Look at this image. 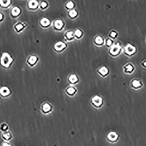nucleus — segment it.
I'll list each match as a JSON object with an SVG mask.
<instances>
[{
  "instance_id": "obj_5",
  "label": "nucleus",
  "mask_w": 146,
  "mask_h": 146,
  "mask_svg": "<svg viewBox=\"0 0 146 146\" xmlns=\"http://www.w3.org/2000/svg\"><path fill=\"white\" fill-rule=\"evenodd\" d=\"M65 44L62 42H59L55 45V48L57 51H60L65 48Z\"/></svg>"
},
{
  "instance_id": "obj_24",
  "label": "nucleus",
  "mask_w": 146,
  "mask_h": 146,
  "mask_svg": "<svg viewBox=\"0 0 146 146\" xmlns=\"http://www.w3.org/2000/svg\"><path fill=\"white\" fill-rule=\"evenodd\" d=\"M67 7L69 8H71L74 7V4L72 2H69L67 4Z\"/></svg>"
},
{
  "instance_id": "obj_27",
  "label": "nucleus",
  "mask_w": 146,
  "mask_h": 146,
  "mask_svg": "<svg viewBox=\"0 0 146 146\" xmlns=\"http://www.w3.org/2000/svg\"><path fill=\"white\" fill-rule=\"evenodd\" d=\"M127 70L128 71H129V72H130V71H131L133 70V67L130 65H129L128 66H127Z\"/></svg>"
},
{
  "instance_id": "obj_3",
  "label": "nucleus",
  "mask_w": 146,
  "mask_h": 146,
  "mask_svg": "<svg viewBox=\"0 0 146 146\" xmlns=\"http://www.w3.org/2000/svg\"><path fill=\"white\" fill-rule=\"evenodd\" d=\"M10 93V90L8 87H3L0 89V94L3 96L8 95Z\"/></svg>"
},
{
  "instance_id": "obj_14",
  "label": "nucleus",
  "mask_w": 146,
  "mask_h": 146,
  "mask_svg": "<svg viewBox=\"0 0 146 146\" xmlns=\"http://www.w3.org/2000/svg\"><path fill=\"white\" fill-rule=\"evenodd\" d=\"M51 106L47 103L45 104L42 107V110L44 112H49V111L51 110Z\"/></svg>"
},
{
  "instance_id": "obj_16",
  "label": "nucleus",
  "mask_w": 146,
  "mask_h": 146,
  "mask_svg": "<svg viewBox=\"0 0 146 146\" xmlns=\"http://www.w3.org/2000/svg\"><path fill=\"white\" fill-rule=\"evenodd\" d=\"M36 60H37V58L36 56H31L30 58H29V62L31 64H33L36 62Z\"/></svg>"
},
{
  "instance_id": "obj_6",
  "label": "nucleus",
  "mask_w": 146,
  "mask_h": 146,
  "mask_svg": "<svg viewBox=\"0 0 146 146\" xmlns=\"http://www.w3.org/2000/svg\"><path fill=\"white\" fill-rule=\"evenodd\" d=\"M108 137L109 138V140H110L111 141H115L118 138V135L115 133L111 132L108 135Z\"/></svg>"
},
{
  "instance_id": "obj_11",
  "label": "nucleus",
  "mask_w": 146,
  "mask_h": 146,
  "mask_svg": "<svg viewBox=\"0 0 146 146\" xmlns=\"http://www.w3.org/2000/svg\"><path fill=\"white\" fill-rule=\"evenodd\" d=\"M56 27L58 29H60L62 28L63 25V23L62 22V21L61 20H57L55 22Z\"/></svg>"
},
{
  "instance_id": "obj_1",
  "label": "nucleus",
  "mask_w": 146,
  "mask_h": 146,
  "mask_svg": "<svg viewBox=\"0 0 146 146\" xmlns=\"http://www.w3.org/2000/svg\"><path fill=\"white\" fill-rule=\"evenodd\" d=\"M12 59L8 53H4L1 58V63L6 67H8L12 61Z\"/></svg>"
},
{
  "instance_id": "obj_4",
  "label": "nucleus",
  "mask_w": 146,
  "mask_h": 146,
  "mask_svg": "<svg viewBox=\"0 0 146 146\" xmlns=\"http://www.w3.org/2000/svg\"><path fill=\"white\" fill-rule=\"evenodd\" d=\"M120 49V46H119L118 45H114L113 46H112V48L111 49V53L113 55H115L119 52Z\"/></svg>"
},
{
  "instance_id": "obj_2",
  "label": "nucleus",
  "mask_w": 146,
  "mask_h": 146,
  "mask_svg": "<svg viewBox=\"0 0 146 146\" xmlns=\"http://www.w3.org/2000/svg\"><path fill=\"white\" fill-rule=\"evenodd\" d=\"M92 102L96 106H99L102 103V99L99 96H95L93 98Z\"/></svg>"
},
{
  "instance_id": "obj_15",
  "label": "nucleus",
  "mask_w": 146,
  "mask_h": 146,
  "mask_svg": "<svg viewBox=\"0 0 146 146\" xmlns=\"http://www.w3.org/2000/svg\"><path fill=\"white\" fill-rule=\"evenodd\" d=\"M99 72H100L101 74L103 75H105L106 74H107L108 72V70L107 69V68H106L105 67H103L101 68L100 70H99Z\"/></svg>"
},
{
  "instance_id": "obj_17",
  "label": "nucleus",
  "mask_w": 146,
  "mask_h": 146,
  "mask_svg": "<svg viewBox=\"0 0 146 146\" xmlns=\"http://www.w3.org/2000/svg\"><path fill=\"white\" fill-rule=\"evenodd\" d=\"M69 79H70V81L71 82L74 83V82H75L78 80V78H77L76 76H75V75H72L70 76Z\"/></svg>"
},
{
  "instance_id": "obj_7",
  "label": "nucleus",
  "mask_w": 146,
  "mask_h": 146,
  "mask_svg": "<svg viewBox=\"0 0 146 146\" xmlns=\"http://www.w3.org/2000/svg\"><path fill=\"white\" fill-rule=\"evenodd\" d=\"M2 137L4 140H10L11 137V133L9 132H5L2 134Z\"/></svg>"
},
{
  "instance_id": "obj_33",
  "label": "nucleus",
  "mask_w": 146,
  "mask_h": 146,
  "mask_svg": "<svg viewBox=\"0 0 146 146\" xmlns=\"http://www.w3.org/2000/svg\"><path fill=\"white\" fill-rule=\"evenodd\" d=\"M144 65L145 66H146V62L144 63Z\"/></svg>"
},
{
  "instance_id": "obj_30",
  "label": "nucleus",
  "mask_w": 146,
  "mask_h": 146,
  "mask_svg": "<svg viewBox=\"0 0 146 146\" xmlns=\"http://www.w3.org/2000/svg\"><path fill=\"white\" fill-rule=\"evenodd\" d=\"M11 146V145L8 144V143H4L3 146Z\"/></svg>"
},
{
  "instance_id": "obj_25",
  "label": "nucleus",
  "mask_w": 146,
  "mask_h": 146,
  "mask_svg": "<svg viewBox=\"0 0 146 146\" xmlns=\"http://www.w3.org/2000/svg\"><path fill=\"white\" fill-rule=\"evenodd\" d=\"M67 36L68 38H71L73 37V33L72 32H68L67 33Z\"/></svg>"
},
{
  "instance_id": "obj_32",
  "label": "nucleus",
  "mask_w": 146,
  "mask_h": 146,
  "mask_svg": "<svg viewBox=\"0 0 146 146\" xmlns=\"http://www.w3.org/2000/svg\"><path fill=\"white\" fill-rule=\"evenodd\" d=\"M2 15L1 13H0V20L2 19Z\"/></svg>"
},
{
  "instance_id": "obj_23",
  "label": "nucleus",
  "mask_w": 146,
  "mask_h": 146,
  "mask_svg": "<svg viewBox=\"0 0 146 146\" xmlns=\"http://www.w3.org/2000/svg\"><path fill=\"white\" fill-rule=\"evenodd\" d=\"M75 91V89H74L73 88H70L67 90V92H68V93L70 94H74Z\"/></svg>"
},
{
  "instance_id": "obj_26",
  "label": "nucleus",
  "mask_w": 146,
  "mask_h": 146,
  "mask_svg": "<svg viewBox=\"0 0 146 146\" xmlns=\"http://www.w3.org/2000/svg\"><path fill=\"white\" fill-rule=\"evenodd\" d=\"M22 25H21V24H18V25H17L16 26V28L18 30H21V29L23 28Z\"/></svg>"
},
{
  "instance_id": "obj_13",
  "label": "nucleus",
  "mask_w": 146,
  "mask_h": 146,
  "mask_svg": "<svg viewBox=\"0 0 146 146\" xmlns=\"http://www.w3.org/2000/svg\"><path fill=\"white\" fill-rule=\"evenodd\" d=\"M11 1L9 0H7V1H3V0H1L0 1V4L2 6L6 7L8 6L10 4Z\"/></svg>"
},
{
  "instance_id": "obj_9",
  "label": "nucleus",
  "mask_w": 146,
  "mask_h": 146,
  "mask_svg": "<svg viewBox=\"0 0 146 146\" xmlns=\"http://www.w3.org/2000/svg\"><path fill=\"white\" fill-rule=\"evenodd\" d=\"M38 5V2L34 0L31 1L29 2V8H36L37 6Z\"/></svg>"
},
{
  "instance_id": "obj_8",
  "label": "nucleus",
  "mask_w": 146,
  "mask_h": 146,
  "mask_svg": "<svg viewBox=\"0 0 146 146\" xmlns=\"http://www.w3.org/2000/svg\"><path fill=\"white\" fill-rule=\"evenodd\" d=\"M126 52L129 54H131L135 51V48L132 46L128 45L126 48Z\"/></svg>"
},
{
  "instance_id": "obj_29",
  "label": "nucleus",
  "mask_w": 146,
  "mask_h": 146,
  "mask_svg": "<svg viewBox=\"0 0 146 146\" xmlns=\"http://www.w3.org/2000/svg\"><path fill=\"white\" fill-rule=\"evenodd\" d=\"M111 43H112V42H111V41L110 39H109V40L107 41V45H110Z\"/></svg>"
},
{
  "instance_id": "obj_28",
  "label": "nucleus",
  "mask_w": 146,
  "mask_h": 146,
  "mask_svg": "<svg viewBox=\"0 0 146 146\" xmlns=\"http://www.w3.org/2000/svg\"><path fill=\"white\" fill-rule=\"evenodd\" d=\"M41 5H42V8H44L45 7L47 6V4H46V3L43 2H42V3Z\"/></svg>"
},
{
  "instance_id": "obj_21",
  "label": "nucleus",
  "mask_w": 146,
  "mask_h": 146,
  "mask_svg": "<svg viewBox=\"0 0 146 146\" xmlns=\"http://www.w3.org/2000/svg\"><path fill=\"white\" fill-rule=\"evenodd\" d=\"M133 85L135 87H138L139 86H140V83L138 81L134 80L133 82Z\"/></svg>"
},
{
  "instance_id": "obj_31",
  "label": "nucleus",
  "mask_w": 146,
  "mask_h": 146,
  "mask_svg": "<svg viewBox=\"0 0 146 146\" xmlns=\"http://www.w3.org/2000/svg\"><path fill=\"white\" fill-rule=\"evenodd\" d=\"M111 36H112V37H115V36H116V33H115V32H112L111 33Z\"/></svg>"
},
{
  "instance_id": "obj_10",
  "label": "nucleus",
  "mask_w": 146,
  "mask_h": 146,
  "mask_svg": "<svg viewBox=\"0 0 146 146\" xmlns=\"http://www.w3.org/2000/svg\"><path fill=\"white\" fill-rule=\"evenodd\" d=\"M20 12V10L18 7H15L12 10V14L14 16L18 15Z\"/></svg>"
},
{
  "instance_id": "obj_22",
  "label": "nucleus",
  "mask_w": 146,
  "mask_h": 146,
  "mask_svg": "<svg viewBox=\"0 0 146 146\" xmlns=\"http://www.w3.org/2000/svg\"><path fill=\"white\" fill-rule=\"evenodd\" d=\"M75 35H76L77 36H78V37H80V36H81V35H82L81 32L79 30H77L76 31H75Z\"/></svg>"
},
{
  "instance_id": "obj_19",
  "label": "nucleus",
  "mask_w": 146,
  "mask_h": 146,
  "mask_svg": "<svg viewBox=\"0 0 146 146\" xmlns=\"http://www.w3.org/2000/svg\"><path fill=\"white\" fill-rule=\"evenodd\" d=\"M96 43L99 44H101L103 42V39L100 36H98L95 39Z\"/></svg>"
},
{
  "instance_id": "obj_18",
  "label": "nucleus",
  "mask_w": 146,
  "mask_h": 146,
  "mask_svg": "<svg viewBox=\"0 0 146 146\" xmlns=\"http://www.w3.org/2000/svg\"><path fill=\"white\" fill-rule=\"evenodd\" d=\"M0 129L4 132H7V130L8 129V126L5 124H2L0 127Z\"/></svg>"
},
{
  "instance_id": "obj_12",
  "label": "nucleus",
  "mask_w": 146,
  "mask_h": 146,
  "mask_svg": "<svg viewBox=\"0 0 146 146\" xmlns=\"http://www.w3.org/2000/svg\"><path fill=\"white\" fill-rule=\"evenodd\" d=\"M41 23L43 26H47L50 24V21L46 18H43L41 21Z\"/></svg>"
},
{
  "instance_id": "obj_20",
  "label": "nucleus",
  "mask_w": 146,
  "mask_h": 146,
  "mask_svg": "<svg viewBox=\"0 0 146 146\" xmlns=\"http://www.w3.org/2000/svg\"><path fill=\"white\" fill-rule=\"evenodd\" d=\"M69 14L71 17H74L75 16H76V15H77V12L75 10H72L70 12Z\"/></svg>"
}]
</instances>
